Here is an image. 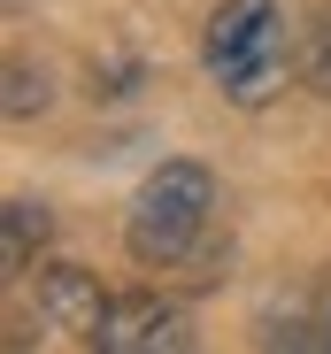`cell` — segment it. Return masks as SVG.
I'll return each instance as SVG.
<instances>
[{
	"label": "cell",
	"mask_w": 331,
	"mask_h": 354,
	"mask_svg": "<svg viewBox=\"0 0 331 354\" xmlns=\"http://www.w3.org/2000/svg\"><path fill=\"white\" fill-rule=\"evenodd\" d=\"M208 208H216V177H208V162H162L146 185H139V201H131V216H124V247H131V262H146V270H170V262H185L193 247H200V231H208Z\"/></svg>",
	"instance_id": "obj_1"
},
{
	"label": "cell",
	"mask_w": 331,
	"mask_h": 354,
	"mask_svg": "<svg viewBox=\"0 0 331 354\" xmlns=\"http://www.w3.org/2000/svg\"><path fill=\"white\" fill-rule=\"evenodd\" d=\"M200 62L239 108H262L285 85V16H278V0H224L208 16Z\"/></svg>",
	"instance_id": "obj_2"
},
{
	"label": "cell",
	"mask_w": 331,
	"mask_h": 354,
	"mask_svg": "<svg viewBox=\"0 0 331 354\" xmlns=\"http://www.w3.org/2000/svg\"><path fill=\"white\" fill-rule=\"evenodd\" d=\"M100 346L108 354H178V346H193V331H185V308L162 301V292H116Z\"/></svg>",
	"instance_id": "obj_3"
},
{
	"label": "cell",
	"mask_w": 331,
	"mask_h": 354,
	"mask_svg": "<svg viewBox=\"0 0 331 354\" xmlns=\"http://www.w3.org/2000/svg\"><path fill=\"white\" fill-rule=\"evenodd\" d=\"M31 292H39V324H46V331L100 346V324H108V292H100V277H93V270H77V262H46Z\"/></svg>",
	"instance_id": "obj_4"
},
{
	"label": "cell",
	"mask_w": 331,
	"mask_h": 354,
	"mask_svg": "<svg viewBox=\"0 0 331 354\" xmlns=\"http://www.w3.org/2000/svg\"><path fill=\"white\" fill-rule=\"evenodd\" d=\"M46 231H54V216H46V201H31V193H16L8 208H0V270H8V277H23V270L39 262V247H46Z\"/></svg>",
	"instance_id": "obj_5"
},
{
	"label": "cell",
	"mask_w": 331,
	"mask_h": 354,
	"mask_svg": "<svg viewBox=\"0 0 331 354\" xmlns=\"http://www.w3.org/2000/svg\"><path fill=\"white\" fill-rule=\"evenodd\" d=\"M46 108V70H31V62H8V115L23 124V115H39Z\"/></svg>",
	"instance_id": "obj_6"
},
{
	"label": "cell",
	"mask_w": 331,
	"mask_h": 354,
	"mask_svg": "<svg viewBox=\"0 0 331 354\" xmlns=\"http://www.w3.org/2000/svg\"><path fill=\"white\" fill-rule=\"evenodd\" d=\"M308 85L316 93H331V24L316 31V46H308Z\"/></svg>",
	"instance_id": "obj_7"
}]
</instances>
